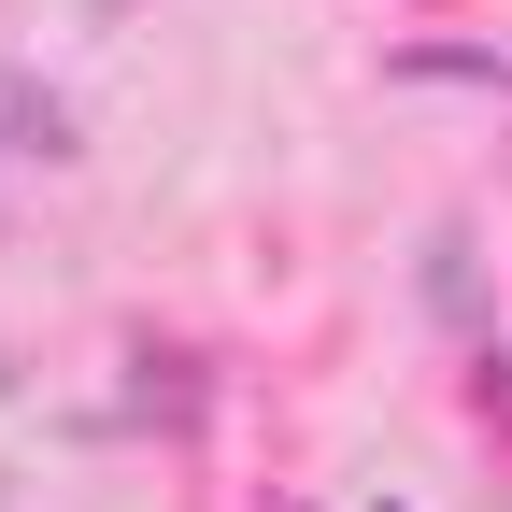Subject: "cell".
I'll use <instances>...</instances> for the list:
<instances>
[{"instance_id": "1", "label": "cell", "mask_w": 512, "mask_h": 512, "mask_svg": "<svg viewBox=\"0 0 512 512\" xmlns=\"http://www.w3.org/2000/svg\"><path fill=\"white\" fill-rule=\"evenodd\" d=\"M57 143H72V114H57V86L0 72V157H57Z\"/></svg>"}]
</instances>
